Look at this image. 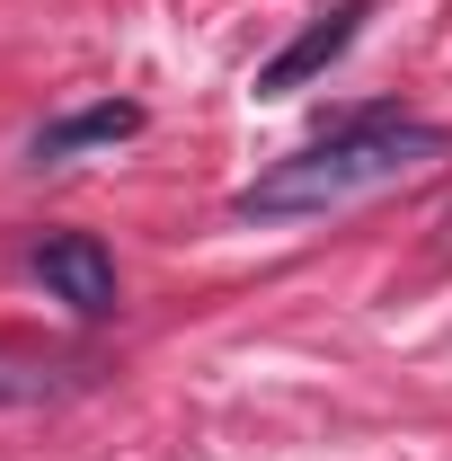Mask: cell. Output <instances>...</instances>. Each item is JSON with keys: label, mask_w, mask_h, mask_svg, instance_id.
<instances>
[{"label": "cell", "mask_w": 452, "mask_h": 461, "mask_svg": "<svg viewBox=\"0 0 452 461\" xmlns=\"http://www.w3.org/2000/svg\"><path fill=\"white\" fill-rule=\"evenodd\" d=\"M364 18H373V0H338L329 18H311V27H302V36H293L276 62H258V89H267V98H284V89H311V80H320V71H329V62H338L346 45L364 36Z\"/></svg>", "instance_id": "3"}, {"label": "cell", "mask_w": 452, "mask_h": 461, "mask_svg": "<svg viewBox=\"0 0 452 461\" xmlns=\"http://www.w3.org/2000/svg\"><path fill=\"white\" fill-rule=\"evenodd\" d=\"M36 285L54 293L62 311H80V320H107V311H115V258H107V240H89V230L36 240Z\"/></svg>", "instance_id": "2"}, {"label": "cell", "mask_w": 452, "mask_h": 461, "mask_svg": "<svg viewBox=\"0 0 452 461\" xmlns=\"http://www.w3.org/2000/svg\"><path fill=\"white\" fill-rule=\"evenodd\" d=\"M426 160H444V124H417V115H346L311 151H293L267 177H249L231 195V213L240 222H320V213H338V204L373 195V186H399V177L426 169Z\"/></svg>", "instance_id": "1"}, {"label": "cell", "mask_w": 452, "mask_h": 461, "mask_svg": "<svg viewBox=\"0 0 452 461\" xmlns=\"http://www.w3.org/2000/svg\"><path fill=\"white\" fill-rule=\"evenodd\" d=\"M124 133H142V107L107 98V107H80V115H62V124H45L36 133V160H80V151H107Z\"/></svg>", "instance_id": "4"}]
</instances>
